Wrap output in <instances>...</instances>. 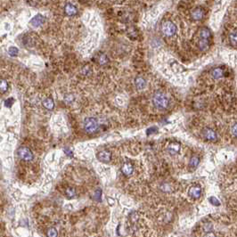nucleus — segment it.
<instances>
[{
    "label": "nucleus",
    "mask_w": 237,
    "mask_h": 237,
    "mask_svg": "<svg viewBox=\"0 0 237 237\" xmlns=\"http://www.w3.org/2000/svg\"><path fill=\"white\" fill-rule=\"evenodd\" d=\"M152 104L159 110H165L170 104V100L162 92H155L152 96Z\"/></svg>",
    "instance_id": "1"
},
{
    "label": "nucleus",
    "mask_w": 237,
    "mask_h": 237,
    "mask_svg": "<svg viewBox=\"0 0 237 237\" xmlns=\"http://www.w3.org/2000/svg\"><path fill=\"white\" fill-rule=\"evenodd\" d=\"M161 31L166 37H172L177 32V26L170 21H165L161 24Z\"/></svg>",
    "instance_id": "2"
},
{
    "label": "nucleus",
    "mask_w": 237,
    "mask_h": 237,
    "mask_svg": "<svg viewBox=\"0 0 237 237\" xmlns=\"http://www.w3.org/2000/svg\"><path fill=\"white\" fill-rule=\"evenodd\" d=\"M84 129L88 133H94L98 129V122L95 118H87L84 121Z\"/></svg>",
    "instance_id": "3"
},
{
    "label": "nucleus",
    "mask_w": 237,
    "mask_h": 237,
    "mask_svg": "<svg viewBox=\"0 0 237 237\" xmlns=\"http://www.w3.org/2000/svg\"><path fill=\"white\" fill-rule=\"evenodd\" d=\"M18 156L24 161H31L34 158L32 152L27 147H21L18 149Z\"/></svg>",
    "instance_id": "4"
},
{
    "label": "nucleus",
    "mask_w": 237,
    "mask_h": 237,
    "mask_svg": "<svg viewBox=\"0 0 237 237\" xmlns=\"http://www.w3.org/2000/svg\"><path fill=\"white\" fill-rule=\"evenodd\" d=\"M202 134L207 141L215 142L218 139L217 133L212 129H210V128H204L202 131Z\"/></svg>",
    "instance_id": "5"
},
{
    "label": "nucleus",
    "mask_w": 237,
    "mask_h": 237,
    "mask_svg": "<svg viewBox=\"0 0 237 237\" xmlns=\"http://www.w3.org/2000/svg\"><path fill=\"white\" fill-rule=\"evenodd\" d=\"M188 194L192 199H199L202 195V187L198 185L192 186L188 190Z\"/></svg>",
    "instance_id": "6"
},
{
    "label": "nucleus",
    "mask_w": 237,
    "mask_h": 237,
    "mask_svg": "<svg viewBox=\"0 0 237 237\" xmlns=\"http://www.w3.org/2000/svg\"><path fill=\"white\" fill-rule=\"evenodd\" d=\"M204 10L202 7H196L192 10L191 12V18L193 21H201L204 16Z\"/></svg>",
    "instance_id": "7"
},
{
    "label": "nucleus",
    "mask_w": 237,
    "mask_h": 237,
    "mask_svg": "<svg viewBox=\"0 0 237 237\" xmlns=\"http://www.w3.org/2000/svg\"><path fill=\"white\" fill-rule=\"evenodd\" d=\"M97 159H98L101 162H104V163H108L111 161V152L107 150H104V151H101L99 152V153L97 154Z\"/></svg>",
    "instance_id": "8"
},
{
    "label": "nucleus",
    "mask_w": 237,
    "mask_h": 237,
    "mask_svg": "<svg viewBox=\"0 0 237 237\" xmlns=\"http://www.w3.org/2000/svg\"><path fill=\"white\" fill-rule=\"evenodd\" d=\"M121 172L124 176H126V177L131 176L134 172V166L130 162L124 163L122 168H121Z\"/></svg>",
    "instance_id": "9"
},
{
    "label": "nucleus",
    "mask_w": 237,
    "mask_h": 237,
    "mask_svg": "<svg viewBox=\"0 0 237 237\" xmlns=\"http://www.w3.org/2000/svg\"><path fill=\"white\" fill-rule=\"evenodd\" d=\"M64 11H65V13L68 15H77V13H78V9L75 6H73L72 4H66L65 5V7H64Z\"/></svg>",
    "instance_id": "10"
},
{
    "label": "nucleus",
    "mask_w": 237,
    "mask_h": 237,
    "mask_svg": "<svg viewBox=\"0 0 237 237\" xmlns=\"http://www.w3.org/2000/svg\"><path fill=\"white\" fill-rule=\"evenodd\" d=\"M224 75H225V71L221 67H217V68L213 69L211 72V76L217 79H221L222 77H224Z\"/></svg>",
    "instance_id": "11"
},
{
    "label": "nucleus",
    "mask_w": 237,
    "mask_h": 237,
    "mask_svg": "<svg viewBox=\"0 0 237 237\" xmlns=\"http://www.w3.org/2000/svg\"><path fill=\"white\" fill-rule=\"evenodd\" d=\"M199 36H200V39H209L211 36V31L208 29L206 27H203L200 30V32H199Z\"/></svg>",
    "instance_id": "12"
},
{
    "label": "nucleus",
    "mask_w": 237,
    "mask_h": 237,
    "mask_svg": "<svg viewBox=\"0 0 237 237\" xmlns=\"http://www.w3.org/2000/svg\"><path fill=\"white\" fill-rule=\"evenodd\" d=\"M135 84L137 89H144L146 87V80L142 77H137L135 79Z\"/></svg>",
    "instance_id": "13"
},
{
    "label": "nucleus",
    "mask_w": 237,
    "mask_h": 237,
    "mask_svg": "<svg viewBox=\"0 0 237 237\" xmlns=\"http://www.w3.org/2000/svg\"><path fill=\"white\" fill-rule=\"evenodd\" d=\"M46 234L47 237H59V233L56 227H49L46 230Z\"/></svg>",
    "instance_id": "14"
},
{
    "label": "nucleus",
    "mask_w": 237,
    "mask_h": 237,
    "mask_svg": "<svg viewBox=\"0 0 237 237\" xmlns=\"http://www.w3.org/2000/svg\"><path fill=\"white\" fill-rule=\"evenodd\" d=\"M44 17L41 15H36L33 19H32V21H31V24L34 26V27H39V26H41L43 24V22H44Z\"/></svg>",
    "instance_id": "15"
},
{
    "label": "nucleus",
    "mask_w": 237,
    "mask_h": 237,
    "mask_svg": "<svg viewBox=\"0 0 237 237\" xmlns=\"http://www.w3.org/2000/svg\"><path fill=\"white\" fill-rule=\"evenodd\" d=\"M179 149H180L179 144H177V143H172L168 147V152L170 153L171 155H175V154H177V153H178Z\"/></svg>",
    "instance_id": "16"
},
{
    "label": "nucleus",
    "mask_w": 237,
    "mask_h": 237,
    "mask_svg": "<svg viewBox=\"0 0 237 237\" xmlns=\"http://www.w3.org/2000/svg\"><path fill=\"white\" fill-rule=\"evenodd\" d=\"M198 47L202 51H207L210 47V44H209V41L207 39H200L198 42Z\"/></svg>",
    "instance_id": "17"
},
{
    "label": "nucleus",
    "mask_w": 237,
    "mask_h": 237,
    "mask_svg": "<svg viewBox=\"0 0 237 237\" xmlns=\"http://www.w3.org/2000/svg\"><path fill=\"white\" fill-rule=\"evenodd\" d=\"M64 193H65L66 197L69 198V199H72V198L75 197L76 194H77L76 190L73 187H68V188H66V190H65Z\"/></svg>",
    "instance_id": "18"
},
{
    "label": "nucleus",
    "mask_w": 237,
    "mask_h": 237,
    "mask_svg": "<svg viewBox=\"0 0 237 237\" xmlns=\"http://www.w3.org/2000/svg\"><path fill=\"white\" fill-rule=\"evenodd\" d=\"M199 162H200V159H199L198 156H196V155L193 156L191 158L190 161H189V167L192 169H195L199 165Z\"/></svg>",
    "instance_id": "19"
},
{
    "label": "nucleus",
    "mask_w": 237,
    "mask_h": 237,
    "mask_svg": "<svg viewBox=\"0 0 237 237\" xmlns=\"http://www.w3.org/2000/svg\"><path fill=\"white\" fill-rule=\"evenodd\" d=\"M43 105H44V107L45 108H47V109H48V110H52V109H54V101H53V99L52 98H47V99H45L44 101H43Z\"/></svg>",
    "instance_id": "20"
},
{
    "label": "nucleus",
    "mask_w": 237,
    "mask_h": 237,
    "mask_svg": "<svg viewBox=\"0 0 237 237\" xmlns=\"http://www.w3.org/2000/svg\"><path fill=\"white\" fill-rule=\"evenodd\" d=\"M229 41L233 47H237V32L233 31L229 35Z\"/></svg>",
    "instance_id": "21"
},
{
    "label": "nucleus",
    "mask_w": 237,
    "mask_h": 237,
    "mask_svg": "<svg viewBox=\"0 0 237 237\" xmlns=\"http://www.w3.org/2000/svg\"><path fill=\"white\" fill-rule=\"evenodd\" d=\"M98 62H99V63L101 65H105L109 62V60H108V57L106 56L105 54H100L99 56H98Z\"/></svg>",
    "instance_id": "22"
},
{
    "label": "nucleus",
    "mask_w": 237,
    "mask_h": 237,
    "mask_svg": "<svg viewBox=\"0 0 237 237\" xmlns=\"http://www.w3.org/2000/svg\"><path fill=\"white\" fill-rule=\"evenodd\" d=\"M7 88H8V85H7L6 80L0 79V91L6 92L7 90Z\"/></svg>",
    "instance_id": "23"
},
{
    "label": "nucleus",
    "mask_w": 237,
    "mask_h": 237,
    "mask_svg": "<svg viewBox=\"0 0 237 237\" xmlns=\"http://www.w3.org/2000/svg\"><path fill=\"white\" fill-rule=\"evenodd\" d=\"M8 53L11 56H16L18 54V49L16 47H10L8 50Z\"/></svg>",
    "instance_id": "24"
},
{
    "label": "nucleus",
    "mask_w": 237,
    "mask_h": 237,
    "mask_svg": "<svg viewBox=\"0 0 237 237\" xmlns=\"http://www.w3.org/2000/svg\"><path fill=\"white\" fill-rule=\"evenodd\" d=\"M13 104V98H9V99H7V100L5 102V104H6V106H7V107L12 106Z\"/></svg>",
    "instance_id": "25"
},
{
    "label": "nucleus",
    "mask_w": 237,
    "mask_h": 237,
    "mask_svg": "<svg viewBox=\"0 0 237 237\" xmlns=\"http://www.w3.org/2000/svg\"><path fill=\"white\" fill-rule=\"evenodd\" d=\"M232 133L234 136H237V124H234L232 128Z\"/></svg>",
    "instance_id": "26"
},
{
    "label": "nucleus",
    "mask_w": 237,
    "mask_h": 237,
    "mask_svg": "<svg viewBox=\"0 0 237 237\" xmlns=\"http://www.w3.org/2000/svg\"><path fill=\"white\" fill-rule=\"evenodd\" d=\"M64 99H65V101H66V102L70 103V102H72V99H73V96H72V95H66V96L64 97Z\"/></svg>",
    "instance_id": "27"
},
{
    "label": "nucleus",
    "mask_w": 237,
    "mask_h": 237,
    "mask_svg": "<svg viewBox=\"0 0 237 237\" xmlns=\"http://www.w3.org/2000/svg\"><path fill=\"white\" fill-rule=\"evenodd\" d=\"M210 201H211V202L213 203L214 205H217V206L219 205V202L218 201V199H216V198H214V197H211V198L210 199Z\"/></svg>",
    "instance_id": "28"
},
{
    "label": "nucleus",
    "mask_w": 237,
    "mask_h": 237,
    "mask_svg": "<svg viewBox=\"0 0 237 237\" xmlns=\"http://www.w3.org/2000/svg\"><path fill=\"white\" fill-rule=\"evenodd\" d=\"M203 237H217V236H216V234L213 232H208Z\"/></svg>",
    "instance_id": "29"
}]
</instances>
